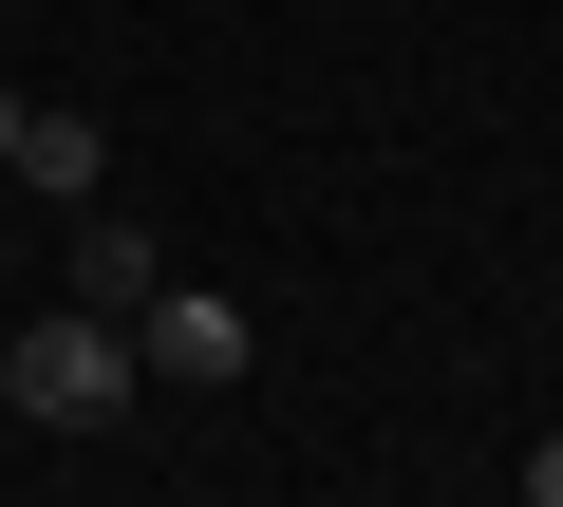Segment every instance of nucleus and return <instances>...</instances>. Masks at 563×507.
I'll return each mask as SVG.
<instances>
[{
  "label": "nucleus",
  "mask_w": 563,
  "mask_h": 507,
  "mask_svg": "<svg viewBox=\"0 0 563 507\" xmlns=\"http://www.w3.org/2000/svg\"><path fill=\"white\" fill-rule=\"evenodd\" d=\"M76 301L95 320H151V225H113V207L76 225Z\"/></svg>",
  "instance_id": "obj_3"
},
{
  "label": "nucleus",
  "mask_w": 563,
  "mask_h": 507,
  "mask_svg": "<svg viewBox=\"0 0 563 507\" xmlns=\"http://www.w3.org/2000/svg\"><path fill=\"white\" fill-rule=\"evenodd\" d=\"M526 507H563V432H544V451H526Z\"/></svg>",
  "instance_id": "obj_5"
},
{
  "label": "nucleus",
  "mask_w": 563,
  "mask_h": 507,
  "mask_svg": "<svg viewBox=\"0 0 563 507\" xmlns=\"http://www.w3.org/2000/svg\"><path fill=\"white\" fill-rule=\"evenodd\" d=\"M0 169H20V95H0Z\"/></svg>",
  "instance_id": "obj_6"
},
{
  "label": "nucleus",
  "mask_w": 563,
  "mask_h": 507,
  "mask_svg": "<svg viewBox=\"0 0 563 507\" xmlns=\"http://www.w3.org/2000/svg\"><path fill=\"white\" fill-rule=\"evenodd\" d=\"M95 169H113V132H95V113H20V188H57V207H76Z\"/></svg>",
  "instance_id": "obj_4"
},
{
  "label": "nucleus",
  "mask_w": 563,
  "mask_h": 507,
  "mask_svg": "<svg viewBox=\"0 0 563 507\" xmlns=\"http://www.w3.org/2000/svg\"><path fill=\"white\" fill-rule=\"evenodd\" d=\"M132 320H95V301H57V320H20L0 339V414H38V432H113L132 414Z\"/></svg>",
  "instance_id": "obj_1"
},
{
  "label": "nucleus",
  "mask_w": 563,
  "mask_h": 507,
  "mask_svg": "<svg viewBox=\"0 0 563 507\" xmlns=\"http://www.w3.org/2000/svg\"><path fill=\"white\" fill-rule=\"evenodd\" d=\"M132 357H151V376H188V395H225V376H244V301H207V283H151Z\"/></svg>",
  "instance_id": "obj_2"
}]
</instances>
